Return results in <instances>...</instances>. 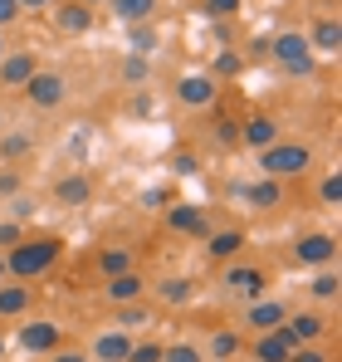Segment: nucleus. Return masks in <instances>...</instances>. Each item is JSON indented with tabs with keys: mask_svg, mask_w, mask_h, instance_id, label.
Wrapping results in <instances>:
<instances>
[{
	"mask_svg": "<svg viewBox=\"0 0 342 362\" xmlns=\"http://www.w3.org/2000/svg\"><path fill=\"white\" fill-rule=\"evenodd\" d=\"M59 255H64V240L59 235H25L20 245L5 250V274L20 279V284H30V279H40V274L54 269Z\"/></svg>",
	"mask_w": 342,
	"mask_h": 362,
	"instance_id": "obj_1",
	"label": "nucleus"
},
{
	"mask_svg": "<svg viewBox=\"0 0 342 362\" xmlns=\"http://www.w3.org/2000/svg\"><path fill=\"white\" fill-rule=\"evenodd\" d=\"M259 157V177L269 181H288V177H303V172H313V147L308 142H274V147H264V152H254Z\"/></svg>",
	"mask_w": 342,
	"mask_h": 362,
	"instance_id": "obj_2",
	"label": "nucleus"
},
{
	"mask_svg": "<svg viewBox=\"0 0 342 362\" xmlns=\"http://www.w3.org/2000/svg\"><path fill=\"white\" fill-rule=\"evenodd\" d=\"M269 54H274V64L284 69L288 78H313V69H318V54L308 49L303 30H284V35H274Z\"/></svg>",
	"mask_w": 342,
	"mask_h": 362,
	"instance_id": "obj_3",
	"label": "nucleus"
},
{
	"mask_svg": "<svg viewBox=\"0 0 342 362\" xmlns=\"http://www.w3.org/2000/svg\"><path fill=\"white\" fill-rule=\"evenodd\" d=\"M220 294L235 303H254L269 294V274L259 269V264H225V274H220Z\"/></svg>",
	"mask_w": 342,
	"mask_h": 362,
	"instance_id": "obj_4",
	"label": "nucleus"
},
{
	"mask_svg": "<svg viewBox=\"0 0 342 362\" xmlns=\"http://www.w3.org/2000/svg\"><path fill=\"white\" fill-rule=\"evenodd\" d=\"M20 93H25V103L35 113H54V108H64V98H69V78L59 69H35V78Z\"/></svg>",
	"mask_w": 342,
	"mask_h": 362,
	"instance_id": "obj_5",
	"label": "nucleus"
},
{
	"mask_svg": "<svg viewBox=\"0 0 342 362\" xmlns=\"http://www.w3.org/2000/svg\"><path fill=\"white\" fill-rule=\"evenodd\" d=\"M49 20H54V30L64 40H78V35L93 30V5H83V0H54L49 5Z\"/></svg>",
	"mask_w": 342,
	"mask_h": 362,
	"instance_id": "obj_6",
	"label": "nucleus"
},
{
	"mask_svg": "<svg viewBox=\"0 0 342 362\" xmlns=\"http://www.w3.org/2000/svg\"><path fill=\"white\" fill-rule=\"evenodd\" d=\"M230 196H240V201H249L254 211H279L284 206V181H230Z\"/></svg>",
	"mask_w": 342,
	"mask_h": 362,
	"instance_id": "obj_7",
	"label": "nucleus"
},
{
	"mask_svg": "<svg viewBox=\"0 0 342 362\" xmlns=\"http://www.w3.org/2000/svg\"><path fill=\"white\" fill-rule=\"evenodd\" d=\"M167 226L176 230V235H196V240L211 235V216H206V206H191V201H171V206H167Z\"/></svg>",
	"mask_w": 342,
	"mask_h": 362,
	"instance_id": "obj_8",
	"label": "nucleus"
},
{
	"mask_svg": "<svg viewBox=\"0 0 342 362\" xmlns=\"http://www.w3.org/2000/svg\"><path fill=\"white\" fill-rule=\"evenodd\" d=\"M216 98H220V88H216L211 74H181L176 78V103L181 108H211Z\"/></svg>",
	"mask_w": 342,
	"mask_h": 362,
	"instance_id": "obj_9",
	"label": "nucleus"
},
{
	"mask_svg": "<svg viewBox=\"0 0 342 362\" xmlns=\"http://www.w3.org/2000/svg\"><path fill=\"white\" fill-rule=\"evenodd\" d=\"M293 259L298 264H313V269H333L338 264V240L323 235V230H313V235H303V240L293 245Z\"/></svg>",
	"mask_w": 342,
	"mask_h": 362,
	"instance_id": "obj_10",
	"label": "nucleus"
},
{
	"mask_svg": "<svg viewBox=\"0 0 342 362\" xmlns=\"http://www.w3.org/2000/svg\"><path fill=\"white\" fill-rule=\"evenodd\" d=\"M35 69H40L35 49H10V54L0 59V88H5V93H20V88L35 78Z\"/></svg>",
	"mask_w": 342,
	"mask_h": 362,
	"instance_id": "obj_11",
	"label": "nucleus"
},
{
	"mask_svg": "<svg viewBox=\"0 0 342 362\" xmlns=\"http://www.w3.org/2000/svg\"><path fill=\"white\" fill-rule=\"evenodd\" d=\"M279 137H284V127H279V118H269V113H254V118L240 122V147H249V152H264Z\"/></svg>",
	"mask_w": 342,
	"mask_h": 362,
	"instance_id": "obj_12",
	"label": "nucleus"
},
{
	"mask_svg": "<svg viewBox=\"0 0 342 362\" xmlns=\"http://www.w3.org/2000/svg\"><path fill=\"white\" fill-rule=\"evenodd\" d=\"M284 318H288V308L279 299H254V303H244V328L249 333H274V328H284Z\"/></svg>",
	"mask_w": 342,
	"mask_h": 362,
	"instance_id": "obj_13",
	"label": "nucleus"
},
{
	"mask_svg": "<svg viewBox=\"0 0 342 362\" xmlns=\"http://www.w3.org/2000/svg\"><path fill=\"white\" fill-rule=\"evenodd\" d=\"M132 333H122V328H103L93 343H88V358L93 362H127V353H132Z\"/></svg>",
	"mask_w": 342,
	"mask_h": 362,
	"instance_id": "obj_14",
	"label": "nucleus"
},
{
	"mask_svg": "<svg viewBox=\"0 0 342 362\" xmlns=\"http://www.w3.org/2000/svg\"><path fill=\"white\" fill-rule=\"evenodd\" d=\"M244 348H249L254 362H288V353L298 343L288 338V328H274V333H254V343H244Z\"/></svg>",
	"mask_w": 342,
	"mask_h": 362,
	"instance_id": "obj_15",
	"label": "nucleus"
},
{
	"mask_svg": "<svg viewBox=\"0 0 342 362\" xmlns=\"http://www.w3.org/2000/svg\"><path fill=\"white\" fill-rule=\"evenodd\" d=\"M303 40H308V49H313V54L333 59V54L342 49V25L333 20V15H318V20L308 25V35H303Z\"/></svg>",
	"mask_w": 342,
	"mask_h": 362,
	"instance_id": "obj_16",
	"label": "nucleus"
},
{
	"mask_svg": "<svg viewBox=\"0 0 342 362\" xmlns=\"http://www.w3.org/2000/svg\"><path fill=\"white\" fill-rule=\"evenodd\" d=\"M103 299L113 303V308L147 299V279H142L137 269H127V274H117V279H103Z\"/></svg>",
	"mask_w": 342,
	"mask_h": 362,
	"instance_id": "obj_17",
	"label": "nucleus"
},
{
	"mask_svg": "<svg viewBox=\"0 0 342 362\" xmlns=\"http://www.w3.org/2000/svg\"><path fill=\"white\" fill-rule=\"evenodd\" d=\"M201 353H206V362H240L244 358V333L240 328H216Z\"/></svg>",
	"mask_w": 342,
	"mask_h": 362,
	"instance_id": "obj_18",
	"label": "nucleus"
},
{
	"mask_svg": "<svg viewBox=\"0 0 342 362\" xmlns=\"http://www.w3.org/2000/svg\"><path fill=\"white\" fill-rule=\"evenodd\" d=\"M288 338L293 343H323V333H328V318L323 313H313V308H298V313H288L284 318Z\"/></svg>",
	"mask_w": 342,
	"mask_h": 362,
	"instance_id": "obj_19",
	"label": "nucleus"
},
{
	"mask_svg": "<svg viewBox=\"0 0 342 362\" xmlns=\"http://www.w3.org/2000/svg\"><path fill=\"white\" fill-rule=\"evenodd\" d=\"M20 348H25V353H54L59 348V323H49V318L20 323Z\"/></svg>",
	"mask_w": 342,
	"mask_h": 362,
	"instance_id": "obj_20",
	"label": "nucleus"
},
{
	"mask_svg": "<svg viewBox=\"0 0 342 362\" xmlns=\"http://www.w3.org/2000/svg\"><path fill=\"white\" fill-rule=\"evenodd\" d=\"M54 201H59V206H69V211L88 206V201H93V181L83 177V172H69V177H59V181H54Z\"/></svg>",
	"mask_w": 342,
	"mask_h": 362,
	"instance_id": "obj_21",
	"label": "nucleus"
},
{
	"mask_svg": "<svg viewBox=\"0 0 342 362\" xmlns=\"http://www.w3.org/2000/svg\"><path fill=\"white\" fill-rule=\"evenodd\" d=\"M152 294H157V303H167V308H186V303L196 299V284L186 274H167V279L152 284Z\"/></svg>",
	"mask_w": 342,
	"mask_h": 362,
	"instance_id": "obj_22",
	"label": "nucleus"
},
{
	"mask_svg": "<svg viewBox=\"0 0 342 362\" xmlns=\"http://www.w3.org/2000/svg\"><path fill=\"white\" fill-rule=\"evenodd\" d=\"M30 303H35V289L30 284H20V279H5L0 284V318H25Z\"/></svg>",
	"mask_w": 342,
	"mask_h": 362,
	"instance_id": "obj_23",
	"label": "nucleus"
},
{
	"mask_svg": "<svg viewBox=\"0 0 342 362\" xmlns=\"http://www.w3.org/2000/svg\"><path fill=\"white\" fill-rule=\"evenodd\" d=\"M30 152H35V132H30V127H15V132H5V137H0V162H5V167L25 162Z\"/></svg>",
	"mask_w": 342,
	"mask_h": 362,
	"instance_id": "obj_24",
	"label": "nucleus"
},
{
	"mask_svg": "<svg viewBox=\"0 0 342 362\" xmlns=\"http://www.w3.org/2000/svg\"><path fill=\"white\" fill-rule=\"evenodd\" d=\"M127 269H137L127 245H103V250H98V274H103V279H117V274H127Z\"/></svg>",
	"mask_w": 342,
	"mask_h": 362,
	"instance_id": "obj_25",
	"label": "nucleus"
},
{
	"mask_svg": "<svg viewBox=\"0 0 342 362\" xmlns=\"http://www.w3.org/2000/svg\"><path fill=\"white\" fill-rule=\"evenodd\" d=\"M103 5L113 10V20H122V25H142V20L157 15V0H103Z\"/></svg>",
	"mask_w": 342,
	"mask_h": 362,
	"instance_id": "obj_26",
	"label": "nucleus"
},
{
	"mask_svg": "<svg viewBox=\"0 0 342 362\" xmlns=\"http://www.w3.org/2000/svg\"><path fill=\"white\" fill-rule=\"evenodd\" d=\"M240 250H244V230H211L206 235V255L220 259V264H225L230 255H240Z\"/></svg>",
	"mask_w": 342,
	"mask_h": 362,
	"instance_id": "obj_27",
	"label": "nucleus"
},
{
	"mask_svg": "<svg viewBox=\"0 0 342 362\" xmlns=\"http://www.w3.org/2000/svg\"><path fill=\"white\" fill-rule=\"evenodd\" d=\"M142 323H152V303L137 299V303H122V308H113V328H122V333H137Z\"/></svg>",
	"mask_w": 342,
	"mask_h": 362,
	"instance_id": "obj_28",
	"label": "nucleus"
},
{
	"mask_svg": "<svg viewBox=\"0 0 342 362\" xmlns=\"http://www.w3.org/2000/svg\"><path fill=\"white\" fill-rule=\"evenodd\" d=\"M157 25L152 20H142V25H127V54H142V59H152V49H157Z\"/></svg>",
	"mask_w": 342,
	"mask_h": 362,
	"instance_id": "obj_29",
	"label": "nucleus"
},
{
	"mask_svg": "<svg viewBox=\"0 0 342 362\" xmlns=\"http://www.w3.org/2000/svg\"><path fill=\"white\" fill-rule=\"evenodd\" d=\"M338 269H318V274H313V279H308V294H313V299L318 303H333L338 299Z\"/></svg>",
	"mask_w": 342,
	"mask_h": 362,
	"instance_id": "obj_30",
	"label": "nucleus"
},
{
	"mask_svg": "<svg viewBox=\"0 0 342 362\" xmlns=\"http://www.w3.org/2000/svg\"><path fill=\"white\" fill-rule=\"evenodd\" d=\"M117 74H122V83H127V88H142V83L152 78V59H142V54H127Z\"/></svg>",
	"mask_w": 342,
	"mask_h": 362,
	"instance_id": "obj_31",
	"label": "nucleus"
},
{
	"mask_svg": "<svg viewBox=\"0 0 342 362\" xmlns=\"http://www.w3.org/2000/svg\"><path fill=\"white\" fill-rule=\"evenodd\" d=\"M162 362H206V353H201V343H167Z\"/></svg>",
	"mask_w": 342,
	"mask_h": 362,
	"instance_id": "obj_32",
	"label": "nucleus"
},
{
	"mask_svg": "<svg viewBox=\"0 0 342 362\" xmlns=\"http://www.w3.org/2000/svg\"><path fill=\"white\" fill-rule=\"evenodd\" d=\"M240 69H244V59H240L235 49H220V54H216V64H211V78H235Z\"/></svg>",
	"mask_w": 342,
	"mask_h": 362,
	"instance_id": "obj_33",
	"label": "nucleus"
},
{
	"mask_svg": "<svg viewBox=\"0 0 342 362\" xmlns=\"http://www.w3.org/2000/svg\"><path fill=\"white\" fill-rule=\"evenodd\" d=\"M5 211H10V221H15V226H25V221L35 216V196H25V191H20V196H10V201H5Z\"/></svg>",
	"mask_w": 342,
	"mask_h": 362,
	"instance_id": "obj_34",
	"label": "nucleus"
},
{
	"mask_svg": "<svg viewBox=\"0 0 342 362\" xmlns=\"http://www.w3.org/2000/svg\"><path fill=\"white\" fill-rule=\"evenodd\" d=\"M162 348H167V343H157V338H147V343H132L127 362H162Z\"/></svg>",
	"mask_w": 342,
	"mask_h": 362,
	"instance_id": "obj_35",
	"label": "nucleus"
},
{
	"mask_svg": "<svg viewBox=\"0 0 342 362\" xmlns=\"http://www.w3.org/2000/svg\"><path fill=\"white\" fill-rule=\"evenodd\" d=\"M318 201H323V206H338L342 201V177L338 172H328V177L318 181Z\"/></svg>",
	"mask_w": 342,
	"mask_h": 362,
	"instance_id": "obj_36",
	"label": "nucleus"
},
{
	"mask_svg": "<svg viewBox=\"0 0 342 362\" xmlns=\"http://www.w3.org/2000/svg\"><path fill=\"white\" fill-rule=\"evenodd\" d=\"M216 142H220V147H240V122L220 118V122H216Z\"/></svg>",
	"mask_w": 342,
	"mask_h": 362,
	"instance_id": "obj_37",
	"label": "nucleus"
},
{
	"mask_svg": "<svg viewBox=\"0 0 342 362\" xmlns=\"http://www.w3.org/2000/svg\"><path fill=\"white\" fill-rule=\"evenodd\" d=\"M288 362H333V358H328L318 343H298V348L288 353Z\"/></svg>",
	"mask_w": 342,
	"mask_h": 362,
	"instance_id": "obj_38",
	"label": "nucleus"
},
{
	"mask_svg": "<svg viewBox=\"0 0 342 362\" xmlns=\"http://www.w3.org/2000/svg\"><path fill=\"white\" fill-rule=\"evenodd\" d=\"M201 10H206L211 20H225V15H235V10H240V0H201Z\"/></svg>",
	"mask_w": 342,
	"mask_h": 362,
	"instance_id": "obj_39",
	"label": "nucleus"
},
{
	"mask_svg": "<svg viewBox=\"0 0 342 362\" xmlns=\"http://www.w3.org/2000/svg\"><path fill=\"white\" fill-rule=\"evenodd\" d=\"M25 240V226H15V221H0V255L10 250V245Z\"/></svg>",
	"mask_w": 342,
	"mask_h": 362,
	"instance_id": "obj_40",
	"label": "nucleus"
},
{
	"mask_svg": "<svg viewBox=\"0 0 342 362\" xmlns=\"http://www.w3.org/2000/svg\"><path fill=\"white\" fill-rule=\"evenodd\" d=\"M20 186H25V181H20L15 167H5V172H0V196H5V201H10V196H20Z\"/></svg>",
	"mask_w": 342,
	"mask_h": 362,
	"instance_id": "obj_41",
	"label": "nucleus"
},
{
	"mask_svg": "<svg viewBox=\"0 0 342 362\" xmlns=\"http://www.w3.org/2000/svg\"><path fill=\"white\" fill-rule=\"evenodd\" d=\"M142 206H162V211H167L171 191H167V186H147V191H142Z\"/></svg>",
	"mask_w": 342,
	"mask_h": 362,
	"instance_id": "obj_42",
	"label": "nucleus"
},
{
	"mask_svg": "<svg viewBox=\"0 0 342 362\" xmlns=\"http://www.w3.org/2000/svg\"><path fill=\"white\" fill-rule=\"evenodd\" d=\"M49 362H93V358H88L83 348H54V353H49Z\"/></svg>",
	"mask_w": 342,
	"mask_h": 362,
	"instance_id": "obj_43",
	"label": "nucleus"
},
{
	"mask_svg": "<svg viewBox=\"0 0 342 362\" xmlns=\"http://www.w3.org/2000/svg\"><path fill=\"white\" fill-rule=\"evenodd\" d=\"M15 20H20V5L15 0H0V30H10Z\"/></svg>",
	"mask_w": 342,
	"mask_h": 362,
	"instance_id": "obj_44",
	"label": "nucleus"
},
{
	"mask_svg": "<svg viewBox=\"0 0 342 362\" xmlns=\"http://www.w3.org/2000/svg\"><path fill=\"white\" fill-rule=\"evenodd\" d=\"M15 5H20V15H25V10H49L54 0H15Z\"/></svg>",
	"mask_w": 342,
	"mask_h": 362,
	"instance_id": "obj_45",
	"label": "nucleus"
},
{
	"mask_svg": "<svg viewBox=\"0 0 342 362\" xmlns=\"http://www.w3.org/2000/svg\"><path fill=\"white\" fill-rule=\"evenodd\" d=\"M5 54H10V40H5V30H0V59H5Z\"/></svg>",
	"mask_w": 342,
	"mask_h": 362,
	"instance_id": "obj_46",
	"label": "nucleus"
},
{
	"mask_svg": "<svg viewBox=\"0 0 342 362\" xmlns=\"http://www.w3.org/2000/svg\"><path fill=\"white\" fill-rule=\"evenodd\" d=\"M5 279H10V274H5V255H0V284H5Z\"/></svg>",
	"mask_w": 342,
	"mask_h": 362,
	"instance_id": "obj_47",
	"label": "nucleus"
},
{
	"mask_svg": "<svg viewBox=\"0 0 342 362\" xmlns=\"http://www.w3.org/2000/svg\"><path fill=\"white\" fill-rule=\"evenodd\" d=\"M0 358H5V333H0Z\"/></svg>",
	"mask_w": 342,
	"mask_h": 362,
	"instance_id": "obj_48",
	"label": "nucleus"
},
{
	"mask_svg": "<svg viewBox=\"0 0 342 362\" xmlns=\"http://www.w3.org/2000/svg\"><path fill=\"white\" fill-rule=\"evenodd\" d=\"M83 5H103V0H83Z\"/></svg>",
	"mask_w": 342,
	"mask_h": 362,
	"instance_id": "obj_49",
	"label": "nucleus"
},
{
	"mask_svg": "<svg viewBox=\"0 0 342 362\" xmlns=\"http://www.w3.org/2000/svg\"><path fill=\"white\" fill-rule=\"evenodd\" d=\"M0 122H5V118H0Z\"/></svg>",
	"mask_w": 342,
	"mask_h": 362,
	"instance_id": "obj_50",
	"label": "nucleus"
}]
</instances>
